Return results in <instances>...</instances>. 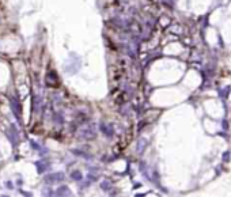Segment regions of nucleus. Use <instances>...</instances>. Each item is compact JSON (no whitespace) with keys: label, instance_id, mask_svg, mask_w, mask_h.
<instances>
[{"label":"nucleus","instance_id":"f257e3e1","mask_svg":"<svg viewBox=\"0 0 231 197\" xmlns=\"http://www.w3.org/2000/svg\"><path fill=\"white\" fill-rule=\"evenodd\" d=\"M76 136L80 140H93L97 136V128L94 124H84L78 129Z\"/></svg>","mask_w":231,"mask_h":197},{"label":"nucleus","instance_id":"f03ea898","mask_svg":"<svg viewBox=\"0 0 231 197\" xmlns=\"http://www.w3.org/2000/svg\"><path fill=\"white\" fill-rule=\"evenodd\" d=\"M10 105H11V110L14 111V114L18 118V121L22 122V107H20L19 101L16 98H10Z\"/></svg>","mask_w":231,"mask_h":197},{"label":"nucleus","instance_id":"7ed1b4c3","mask_svg":"<svg viewBox=\"0 0 231 197\" xmlns=\"http://www.w3.org/2000/svg\"><path fill=\"white\" fill-rule=\"evenodd\" d=\"M64 178H65V175L63 173L57 171V173H51V174H48V175H45L44 181L46 182V184H56V182H63Z\"/></svg>","mask_w":231,"mask_h":197},{"label":"nucleus","instance_id":"20e7f679","mask_svg":"<svg viewBox=\"0 0 231 197\" xmlns=\"http://www.w3.org/2000/svg\"><path fill=\"white\" fill-rule=\"evenodd\" d=\"M6 135H7L8 140L11 142L12 146H16V144H18V140H19V133L16 132V129H15V126H14V125H12L8 130H6Z\"/></svg>","mask_w":231,"mask_h":197},{"label":"nucleus","instance_id":"39448f33","mask_svg":"<svg viewBox=\"0 0 231 197\" xmlns=\"http://www.w3.org/2000/svg\"><path fill=\"white\" fill-rule=\"evenodd\" d=\"M99 129H101L102 133H105L107 137H112V136L114 135L113 128H112L110 125H106L105 122H101V124H99Z\"/></svg>","mask_w":231,"mask_h":197},{"label":"nucleus","instance_id":"423d86ee","mask_svg":"<svg viewBox=\"0 0 231 197\" xmlns=\"http://www.w3.org/2000/svg\"><path fill=\"white\" fill-rule=\"evenodd\" d=\"M71 194H72L71 189L65 185L60 186V188H57V190H56V196H71Z\"/></svg>","mask_w":231,"mask_h":197},{"label":"nucleus","instance_id":"0eeeda50","mask_svg":"<svg viewBox=\"0 0 231 197\" xmlns=\"http://www.w3.org/2000/svg\"><path fill=\"white\" fill-rule=\"evenodd\" d=\"M37 166V170H38V173H45L48 169H49V162L46 161H38L35 163Z\"/></svg>","mask_w":231,"mask_h":197},{"label":"nucleus","instance_id":"6e6552de","mask_svg":"<svg viewBox=\"0 0 231 197\" xmlns=\"http://www.w3.org/2000/svg\"><path fill=\"white\" fill-rule=\"evenodd\" d=\"M145 147H147V139H140L139 142H137V147H136V150H137V154H143L145 150Z\"/></svg>","mask_w":231,"mask_h":197},{"label":"nucleus","instance_id":"1a4fd4ad","mask_svg":"<svg viewBox=\"0 0 231 197\" xmlns=\"http://www.w3.org/2000/svg\"><path fill=\"white\" fill-rule=\"evenodd\" d=\"M113 23L117 25L118 27H126V26H128V22H126V20H124V19H120V18H114Z\"/></svg>","mask_w":231,"mask_h":197},{"label":"nucleus","instance_id":"9d476101","mask_svg":"<svg viewBox=\"0 0 231 197\" xmlns=\"http://www.w3.org/2000/svg\"><path fill=\"white\" fill-rule=\"evenodd\" d=\"M72 152H74L75 155H78V156H83V158H86V159H93V156H91L90 154H87V152H84V151H80V150H72Z\"/></svg>","mask_w":231,"mask_h":197},{"label":"nucleus","instance_id":"9b49d317","mask_svg":"<svg viewBox=\"0 0 231 197\" xmlns=\"http://www.w3.org/2000/svg\"><path fill=\"white\" fill-rule=\"evenodd\" d=\"M71 178H72V179H74V181H82L83 179V175H82V173H80V171H78V170H76V171H72V173H71Z\"/></svg>","mask_w":231,"mask_h":197},{"label":"nucleus","instance_id":"f8f14e48","mask_svg":"<svg viewBox=\"0 0 231 197\" xmlns=\"http://www.w3.org/2000/svg\"><path fill=\"white\" fill-rule=\"evenodd\" d=\"M228 93H230V87H226V88H222V90H219V95L222 97V98H226Z\"/></svg>","mask_w":231,"mask_h":197},{"label":"nucleus","instance_id":"ddd939ff","mask_svg":"<svg viewBox=\"0 0 231 197\" xmlns=\"http://www.w3.org/2000/svg\"><path fill=\"white\" fill-rule=\"evenodd\" d=\"M230 158H231V152L230 151H224L223 155H222V159H223V162H230Z\"/></svg>","mask_w":231,"mask_h":197},{"label":"nucleus","instance_id":"4468645a","mask_svg":"<svg viewBox=\"0 0 231 197\" xmlns=\"http://www.w3.org/2000/svg\"><path fill=\"white\" fill-rule=\"evenodd\" d=\"M53 121L57 122V124H63L64 118H63V116H61V114H59V113H57V114H55V117H53Z\"/></svg>","mask_w":231,"mask_h":197},{"label":"nucleus","instance_id":"2eb2a0df","mask_svg":"<svg viewBox=\"0 0 231 197\" xmlns=\"http://www.w3.org/2000/svg\"><path fill=\"white\" fill-rule=\"evenodd\" d=\"M101 188L103 190H110V188H112V184H110L109 181H103L101 184Z\"/></svg>","mask_w":231,"mask_h":197},{"label":"nucleus","instance_id":"dca6fc26","mask_svg":"<svg viewBox=\"0 0 231 197\" xmlns=\"http://www.w3.org/2000/svg\"><path fill=\"white\" fill-rule=\"evenodd\" d=\"M30 146H32L33 150H35V151H41V150H42V148H41V146H39V144H37L34 140H30Z\"/></svg>","mask_w":231,"mask_h":197},{"label":"nucleus","instance_id":"f3484780","mask_svg":"<svg viewBox=\"0 0 231 197\" xmlns=\"http://www.w3.org/2000/svg\"><path fill=\"white\" fill-rule=\"evenodd\" d=\"M53 194H56V193H53L52 190H45V192H44V196H53Z\"/></svg>","mask_w":231,"mask_h":197},{"label":"nucleus","instance_id":"a211bd4d","mask_svg":"<svg viewBox=\"0 0 231 197\" xmlns=\"http://www.w3.org/2000/svg\"><path fill=\"white\" fill-rule=\"evenodd\" d=\"M6 188H8V189H12V184L10 181H7V182H6Z\"/></svg>","mask_w":231,"mask_h":197},{"label":"nucleus","instance_id":"6ab92c4d","mask_svg":"<svg viewBox=\"0 0 231 197\" xmlns=\"http://www.w3.org/2000/svg\"><path fill=\"white\" fill-rule=\"evenodd\" d=\"M20 193L23 194V196H32V193H27V192H23V190H20Z\"/></svg>","mask_w":231,"mask_h":197},{"label":"nucleus","instance_id":"aec40b11","mask_svg":"<svg viewBox=\"0 0 231 197\" xmlns=\"http://www.w3.org/2000/svg\"><path fill=\"white\" fill-rule=\"evenodd\" d=\"M223 129H227V121H223Z\"/></svg>","mask_w":231,"mask_h":197}]
</instances>
